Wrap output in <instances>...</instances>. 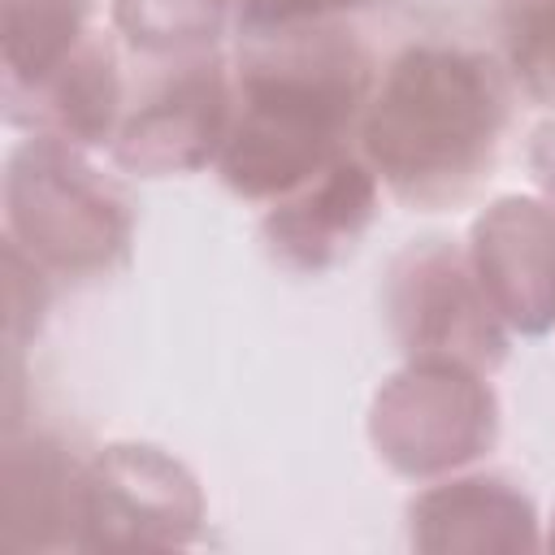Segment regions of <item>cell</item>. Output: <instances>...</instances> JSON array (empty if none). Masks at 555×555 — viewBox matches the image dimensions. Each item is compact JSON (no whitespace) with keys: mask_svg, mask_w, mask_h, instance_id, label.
<instances>
[{"mask_svg":"<svg viewBox=\"0 0 555 555\" xmlns=\"http://www.w3.org/2000/svg\"><path fill=\"white\" fill-rule=\"evenodd\" d=\"M373 82V52L347 17L238 43L234 121L217 156L225 191L269 208L356 152Z\"/></svg>","mask_w":555,"mask_h":555,"instance_id":"cell-1","label":"cell"},{"mask_svg":"<svg viewBox=\"0 0 555 555\" xmlns=\"http://www.w3.org/2000/svg\"><path fill=\"white\" fill-rule=\"evenodd\" d=\"M512 74L490 52L447 39L386 61L360 117V156L408 208H451L494 169L512 126Z\"/></svg>","mask_w":555,"mask_h":555,"instance_id":"cell-2","label":"cell"},{"mask_svg":"<svg viewBox=\"0 0 555 555\" xmlns=\"http://www.w3.org/2000/svg\"><path fill=\"white\" fill-rule=\"evenodd\" d=\"M134 212L126 191L52 134H30L4 169V243L35 260L52 282L108 278L130 260Z\"/></svg>","mask_w":555,"mask_h":555,"instance_id":"cell-3","label":"cell"},{"mask_svg":"<svg viewBox=\"0 0 555 555\" xmlns=\"http://www.w3.org/2000/svg\"><path fill=\"white\" fill-rule=\"evenodd\" d=\"M369 442L399 477L434 481L490 455L499 442V399L486 373L416 356L373 395Z\"/></svg>","mask_w":555,"mask_h":555,"instance_id":"cell-4","label":"cell"},{"mask_svg":"<svg viewBox=\"0 0 555 555\" xmlns=\"http://www.w3.org/2000/svg\"><path fill=\"white\" fill-rule=\"evenodd\" d=\"M234 121V65L212 52L160 56L156 74L126 95L113 160L139 178L199 173L217 165Z\"/></svg>","mask_w":555,"mask_h":555,"instance_id":"cell-5","label":"cell"},{"mask_svg":"<svg viewBox=\"0 0 555 555\" xmlns=\"http://www.w3.org/2000/svg\"><path fill=\"white\" fill-rule=\"evenodd\" d=\"M382 308L395 343L416 356L460 360L477 373H494L507 360V325L490 308L468 247H455L442 234L412 238L386 273Z\"/></svg>","mask_w":555,"mask_h":555,"instance_id":"cell-6","label":"cell"},{"mask_svg":"<svg viewBox=\"0 0 555 555\" xmlns=\"http://www.w3.org/2000/svg\"><path fill=\"white\" fill-rule=\"evenodd\" d=\"M199 525V481L169 451L147 442H113L91 455L78 546H186L195 542Z\"/></svg>","mask_w":555,"mask_h":555,"instance_id":"cell-7","label":"cell"},{"mask_svg":"<svg viewBox=\"0 0 555 555\" xmlns=\"http://www.w3.org/2000/svg\"><path fill=\"white\" fill-rule=\"evenodd\" d=\"M468 264L512 334L555 325V204L533 195L494 199L468 234Z\"/></svg>","mask_w":555,"mask_h":555,"instance_id":"cell-8","label":"cell"},{"mask_svg":"<svg viewBox=\"0 0 555 555\" xmlns=\"http://www.w3.org/2000/svg\"><path fill=\"white\" fill-rule=\"evenodd\" d=\"M377 212H382V182L356 147L317 178H308L299 191L269 204L260 221V243L269 260H278L282 269L317 278L338 269L364 243Z\"/></svg>","mask_w":555,"mask_h":555,"instance_id":"cell-9","label":"cell"},{"mask_svg":"<svg viewBox=\"0 0 555 555\" xmlns=\"http://www.w3.org/2000/svg\"><path fill=\"white\" fill-rule=\"evenodd\" d=\"M87 464L74 442L52 429L17 434L4 442V551H69L82 542Z\"/></svg>","mask_w":555,"mask_h":555,"instance_id":"cell-10","label":"cell"},{"mask_svg":"<svg viewBox=\"0 0 555 555\" xmlns=\"http://www.w3.org/2000/svg\"><path fill=\"white\" fill-rule=\"evenodd\" d=\"M121 113H126V82L113 39L104 30H91L87 43L35 87L4 95L9 126L30 134H52L87 152L113 147Z\"/></svg>","mask_w":555,"mask_h":555,"instance_id":"cell-11","label":"cell"},{"mask_svg":"<svg viewBox=\"0 0 555 555\" xmlns=\"http://www.w3.org/2000/svg\"><path fill=\"white\" fill-rule=\"evenodd\" d=\"M408 538L421 551H533L538 507L507 473L447 477L408 503Z\"/></svg>","mask_w":555,"mask_h":555,"instance_id":"cell-12","label":"cell"},{"mask_svg":"<svg viewBox=\"0 0 555 555\" xmlns=\"http://www.w3.org/2000/svg\"><path fill=\"white\" fill-rule=\"evenodd\" d=\"M95 26V0H4V95L65 65Z\"/></svg>","mask_w":555,"mask_h":555,"instance_id":"cell-13","label":"cell"},{"mask_svg":"<svg viewBox=\"0 0 555 555\" xmlns=\"http://www.w3.org/2000/svg\"><path fill=\"white\" fill-rule=\"evenodd\" d=\"M238 0H113V30L143 56L212 52L234 30Z\"/></svg>","mask_w":555,"mask_h":555,"instance_id":"cell-14","label":"cell"},{"mask_svg":"<svg viewBox=\"0 0 555 555\" xmlns=\"http://www.w3.org/2000/svg\"><path fill=\"white\" fill-rule=\"evenodd\" d=\"M499 39L512 82L529 100L555 108V0H503Z\"/></svg>","mask_w":555,"mask_h":555,"instance_id":"cell-15","label":"cell"},{"mask_svg":"<svg viewBox=\"0 0 555 555\" xmlns=\"http://www.w3.org/2000/svg\"><path fill=\"white\" fill-rule=\"evenodd\" d=\"M529 169H533V182L542 186V195L555 204V117L533 130V139H529Z\"/></svg>","mask_w":555,"mask_h":555,"instance_id":"cell-16","label":"cell"},{"mask_svg":"<svg viewBox=\"0 0 555 555\" xmlns=\"http://www.w3.org/2000/svg\"><path fill=\"white\" fill-rule=\"evenodd\" d=\"M546 546L555 551V520H551V533H546Z\"/></svg>","mask_w":555,"mask_h":555,"instance_id":"cell-17","label":"cell"}]
</instances>
